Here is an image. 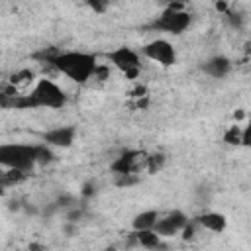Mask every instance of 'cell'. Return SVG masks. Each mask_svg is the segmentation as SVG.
Masks as SVG:
<instances>
[{
  "instance_id": "277c9868",
  "label": "cell",
  "mask_w": 251,
  "mask_h": 251,
  "mask_svg": "<svg viewBox=\"0 0 251 251\" xmlns=\"http://www.w3.org/2000/svg\"><path fill=\"white\" fill-rule=\"evenodd\" d=\"M192 22V16L182 8V10H175V8H165L161 12V16L151 24L153 29H159V31H167V33H173V35H178L182 33Z\"/></svg>"
},
{
  "instance_id": "ac0fdd59",
  "label": "cell",
  "mask_w": 251,
  "mask_h": 251,
  "mask_svg": "<svg viewBox=\"0 0 251 251\" xmlns=\"http://www.w3.org/2000/svg\"><path fill=\"white\" fill-rule=\"evenodd\" d=\"M165 4V8H175V10H182L186 6L188 0H161Z\"/></svg>"
},
{
  "instance_id": "8fae6325",
  "label": "cell",
  "mask_w": 251,
  "mask_h": 251,
  "mask_svg": "<svg viewBox=\"0 0 251 251\" xmlns=\"http://www.w3.org/2000/svg\"><path fill=\"white\" fill-rule=\"evenodd\" d=\"M202 69H204L206 75H210V76H214V78H224V76L229 73L231 63H229L227 57L216 55V57H210V59L202 65Z\"/></svg>"
},
{
  "instance_id": "30bf717a",
  "label": "cell",
  "mask_w": 251,
  "mask_h": 251,
  "mask_svg": "<svg viewBox=\"0 0 251 251\" xmlns=\"http://www.w3.org/2000/svg\"><path fill=\"white\" fill-rule=\"evenodd\" d=\"M196 224L202 226V227L208 229V231L222 233V231L226 229V226H227V220H226V216L220 214V212H204V214H200V216L196 218Z\"/></svg>"
},
{
  "instance_id": "7c38bea8",
  "label": "cell",
  "mask_w": 251,
  "mask_h": 251,
  "mask_svg": "<svg viewBox=\"0 0 251 251\" xmlns=\"http://www.w3.org/2000/svg\"><path fill=\"white\" fill-rule=\"evenodd\" d=\"M139 245L147 247V249H157L161 247V235L155 231V229H133L131 233Z\"/></svg>"
},
{
  "instance_id": "e0dca14e",
  "label": "cell",
  "mask_w": 251,
  "mask_h": 251,
  "mask_svg": "<svg viewBox=\"0 0 251 251\" xmlns=\"http://www.w3.org/2000/svg\"><path fill=\"white\" fill-rule=\"evenodd\" d=\"M110 2H112V0H86L88 8H90V10H94V12H98V14L106 12V10H108V6H110Z\"/></svg>"
},
{
  "instance_id": "9a60e30c",
  "label": "cell",
  "mask_w": 251,
  "mask_h": 251,
  "mask_svg": "<svg viewBox=\"0 0 251 251\" xmlns=\"http://www.w3.org/2000/svg\"><path fill=\"white\" fill-rule=\"evenodd\" d=\"M31 80H33V73H31V71H27V69H22V71H18V73H14V75L10 76V84H12V86H16L18 90H20L22 86L29 84Z\"/></svg>"
},
{
  "instance_id": "7a4b0ae2",
  "label": "cell",
  "mask_w": 251,
  "mask_h": 251,
  "mask_svg": "<svg viewBox=\"0 0 251 251\" xmlns=\"http://www.w3.org/2000/svg\"><path fill=\"white\" fill-rule=\"evenodd\" d=\"M67 104V94L51 78H39L33 88L25 94H18L12 102V108H63Z\"/></svg>"
},
{
  "instance_id": "2e32d148",
  "label": "cell",
  "mask_w": 251,
  "mask_h": 251,
  "mask_svg": "<svg viewBox=\"0 0 251 251\" xmlns=\"http://www.w3.org/2000/svg\"><path fill=\"white\" fill-rule=\"evenodd\" d=\"M241 139H243V129H241L237 124L229 126V127L226 129V133H224V141H226L227 145H241Z\"/></svg>"
},
{
  "instance_id": "4fadbf2b",
  "label": "cell",
  "mask_w": 251,
  "mask_h": 251,
  "mask_svg": "<svg viewBox=\"0 0 251 251\" xmlns=\"http://www.w3.org/2000/svg\"><path fill=\"white\" fill-rule=\"evenodd\" d=\"M157 218H159L157 210H145V212L137 214V216L131 220V227H133V229H153Z\"/></svg>"
},
{
  "instance_id": "5bb4252c",
  "label": "cell",
  "mask_w": 251,
  "mask_h": 251,
  "mask_svg": "<svg viewBox=\"0 0 251 251\" xmlns=\"http://www.w3.org/2000/svg\"><path fill=\"white\" fill-rule=\"evenodd\" d=\"M165 161H167V157H165L163 153H151V155H147V159H145V169H147V173H149V175L159 173V171L163 169Z\"/></svg>"
},
{
  "instance_id": "6da1fadb",
  "label": "cell",
  "mask_w": 251,
  "mask_h": 251,
  "mask_svg": "<svg viewBox=\"0 0 251 251\" xmlns=\"http://www.w3.org/2000/svg\"><path fill=\"white\" fill-rule=\"evenodd\" d=\"M47 61L59 73H63L67 78H71L73 82H78V84H84L88 78H92V75L98 67L96 55L86 53V51H61V53L47 57Z\"/></svg>"
},
{
  "instance_id": "5b68a950",
  "label": "cell",
  "mask_w": 251,
  "mask_h": 251,
  "mask_svg": "<svg viewBox=\"0 0 251 251\" xmlns=\"http://www.w3.org/2000/svg\"><path fill=\"white\" fill-rule=\"evenodd\" d=\"M108 61H110L118 71H122V73L126 75V78H129V80L137 78L139 69H141V61H139L137 51H133L131 47L122 45V47L110 51V53H108Z\"/></svg>"
},
{
  "instance_id": "52a82bcc",
  "label": "cell",
  "mask_w": 251,
  "mask_h": 251,
  "mask_svg": "<svg viewBox=\"0 0 251 251\" xmlns=\"http://www.w3.org/2000/svg\"><path fill=\"white\" fill-rule=\"evenodd\" d=\"M145 159H147V153H143V151H126L116 161H112L110 167L116 175H129V173H135L137 169L145 167Z\"/></svg>"
},
{
  "instance_id": "ba28073f",
  "label": "cell",
  "mask_w": 251,
  "mask_h": 251,
  "mask_svg": "<svg viewBox=\"0 0 251 251\" xmlns=\"http://www.w3.org/2000/svg\"><path fill=\"white\" fill-rule=\"evenodd\" d=\"M186 222H188V218H186L180 210H173V212H169L167 216L157 218V222H155L153 229H155L161 237H169V235L178 233V231L184 227V224H186Z\"/></svg>"
},
{
  "instance_id": "3957f363",
  "label": "cell",
  "mask_w": 251,
  "mask_h": 251,
  "mask_svg": "<svg viewBox=\"0 0 251 251\" xmlns=\"http://www.w3.org/2000/svg\"><path fill=\"white\" fill-rule=\"evenodd\" d=\"M37 165V145L24 143H2L0 145V167L31 171Z\"/></svg>"
},
{
  "instance_id": "d6986e66",
  "label": "cell",
  "mask_w": 251,
  "mask_h": 251,
  "mask_svg": "<svg viewBox=\"0 0 251 251\" xmlns=\"http://www.w3.org/2000/svg\"><path fill=\"white\" fill-rule=\"evenodd\" d=\"M216 10H218V12H222V14H226V12L229 10V6H227V2H226V0H216Z\"/></svg>"
},
{
  "instance_id": "9c48e42d",
  "label": "cell",
  "mask_w": 251,
  "mask_h": 251,
  "mask_svg": "<svg viewBox=\"0 0 251 251\" xmlns=\"http://www.w3.org/2000/svg\"><path fill=\"white\" fill-rule=\"evenodd\" d=\"M75 135H76V129L73 126H59V127L47 129L41 135V139L45 141V145H51V147H71L75 141Z\"/></svg>"
},
{
  "instance_id": "8992f818",
  "label": "cell",
  "mask_w": 251,
  "mask_h": 251,
  "mask_svg": "<svg viewBox=\"0 0 251 251\" xmlns=\"http://www.w3.org/2000/svg\"><path fill=\"white\" fill-rule=\"evenodd\" d=\"M143 55L163 67H173L176 63V51H175L173 43H169L167 39H153V41L145 43Z\"/></svg>"
}]
</instances>
